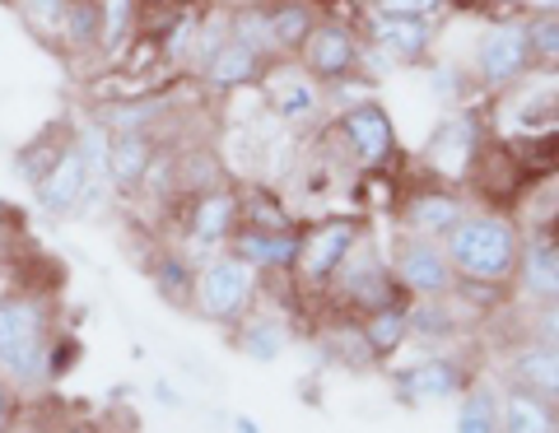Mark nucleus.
<instances>
[{"label":"nucleus","mask_w":559,"mask_h":433,"mask_svg":"<svg viewBox=\"0 0 559 433\" xmlns=\"http://www.w3.org/2000/svg\"><path fill=\"white\" fill-rule=\"evenodd\" d=\"M14 10L24 14V24L38 33L43 43H61V28H66V10L70 0H14Z\"/></svg>","instance_id":"473e14b6"},{"label":"nucleus","mask_w":559,"mask_h":433,"mask_svg":"<svg viewBox=\"0 0 559 433\" xmlns=\"http://www.w3.org/2000/svg\"><path fill=\"white\" fill-rule=\"evenodd\" d=\"M331 289L341 293V308L345 313H378V308H392V303H406L411 293L396 285V275H392V266L382 262V256L369 248V242H355V252L345 256V266H341V275L331 280Z\"/></svg>","instance_id":"39448f33"},{"label":"nucleus","mask_w":559,"mask_h":433,"mask_svg":"<svg viewBox=\"0 0 559 433\" xmlns=\"http://www.w3.org/2000/svg\"><path fill=\"white\" fill-rule=\"evenodd\" d=\"M47 433H98L94 420H61V424H51Z\"/></svg>","instance_id":"4c0bfd02"},{"label":"nucleus","mask_w":559,"mask_h":433,"mask_svg":"<svg viewBox=\"0 0 559 433\" xmlns=\"http://www.w3.org/2000/svg\"><path fill=\"white\" fill-rule=\"evenodd\" d=\"M261 75H266V57H261L257 47L238 43V38L219 43V47L201 61V80H205L215 94H229V89H242V84H257Z\"/></svg>","instance_id":"dca6fc26"},{"label":"nucleus","mask_w":559,"mask_h":433,"mask_svg":"<svg viewBox=\"0 0 559 433\" xmlns=\"http://www.w3.org/2000/svg\"><path fill=\"white\" fill-rule=\"evenodd\" d=\"M261 14H266V33H271V51H275V57H285V51L299 57L304 38L312 33V24H318V10H312L308 0H280V5L261 10Z\"/></svg>","instance_id":"393cba45"},{"label":"nucleus","mask_w":559,"mask_h":433,"mask_svg":"<svg viewBox=\"0 0 559 433\" xmlns=\"http://www.w3.org/2000/svg\"><path fill=\"white\" fill-rule=\"evenodd\" d=\"M234 433H261V429L248 420V414H238V420H234Z\"/></svg>","instance_id":"79ce46f5"},{"label":"nucleus","mask_w":559,"mask_h":433,"mask_svg":"<svg viewBox=\"0 0 559 433\" xmlns=\"http://www.w3.org/2000/svg\"><path fill=\"white\" fill-rule=\"evenodd\" d=\"M359 326H364V340H369L373 359H388V354H396L401 345L411 340V303L378 308V313H369Z\"/></svg>","instance_id":"bb28decb"},{"label":"nucleus","mask_w":559,"mask_h":433,"mask_svg":"<svg viewBox=\"0 0 559 433\" xmlns=\"http://www.w3.org/2000/svg\"><path fill=\"white\" fill-rule=\"evenodd\" d=\"M429 20H396V14H373V28H369V38L373 47L382 51L388 61L396 65H419L429 57Z\"/></svg>","instance_id":"a211bd4d"},{"label":"nucleus","mask_w":559,"mask_h":433,"mask_svg":"<svg viewBox=\"0 0 559 433\" xmlns=\"http://www.w3.org/2000/svg\"><path fill=\"white\" fill-rule=\"evenodd\" d=\"M448 0H373V14H396V20H433Z\"/></svg>","instance_id":"c9c22d12"},{"label":"nucleus","mask_w":559,"mask_h":433,"mask_svg":"<svg viewBox=\"0 0 559 433\" xmlns=\"http://www.w3.org/2000/svg\"><path fill=\"white\" fill-rule=\"evenodd\" d=\"M466 383L471 373L457 359H425L411 373H401V396L406 401H443V396H457Z\"/></svg>","instance_id":"412c9836"},{"label":"nucleus","mask_w":559,"mask_h":433,"mask_svg":"<svg viewBox=\"0 0 559 433\" xmlns=\"http://www.w3.org/2000/svg\"><path fill=\"white\" fill-rule=\"evenodd\" d=\"M261 293V275L234 252H215L210 262L197 266V285H191V313L215 322V326H234L238 317H248L257 308Z\"/></svg>","instance_id":"7ed1b4c3"},{"label":"nucleus","mask_w":559,"mask_h":433,"mask_svg":"<svg viewBox=\"0 0 559 433\" xmlns=\"http://www.w3.org/2000/svg\"><path fill=\"white\" fill-rule=\"evenodd\" d=\"M24 420V392H14L5 377H0V433H14Z\"/></svg>","instance_id":"e433bc0d"},{"label":"nucleus","mask_w":559,"mask_h":433,"mask_svg":"<svg viewBox=\"0 0 559 433\" xmlns=\"http://www.w3.org/2000/svg\"><path fill=\"white\" fill-rule=\"evenodd\" d=\"M70 141H75V131H70L66 121H61V127H43V131L33 135V141L20 149V172H24L28 182H38L43 172H47V168L66 154V145H70Z\"/></svg>","instance_id":"c85d7f7f"},{"label":"nucleus","mask_w":559,"mask_h":433,"mask_svg":"<svg viewBox=\"0 0 559 433\" xmlns=\"http://www.w3.org/2000/svg\"><path fill=\"white\" fill-rule=\"evenodd\" d=\"M527 340L532 345H559V299H546L532 308L527 317Z\"/></svg>","instance_id":"f704fd0d"},{"label":"nucleus","mask_w":559,"mask_h":433,"mask_svg":"<svg viewBox=\"0 0 559 433\" xmlns=\"http://www.w3.org/2000/svg\"><path fill=\"white\" fill-rule=\"evenodd\" d=\"M150 275H154V289H159L168 303L191 308V285H197V262H187L182 252H168V256H159V262L150 266Z\"/></svg>","instance_id":"c756f323"},{"label":"nucleus","mask_w":559,"mask_h":433,"mask_svg":"<svg viewBox=\"0 0 559 433\" xmlns=\"http://www.w3.org/2000/svg\"><path fill=\"white\" fill-rule=\"evenodd\" d=\"M159 154V141L150 131H117L108 145V187L117 196H135L145 187V172Z\"/></svg>","instance_id":"4468645a"},{"label":"nucleus","mask_w":559,"mask_h":433,"mask_svg":"<svg viewBox=\"0 0 559 433\" xmlns=\"http://www.w3.org/2000/svg\"><path fill=\"white\" fill-rule=\"evenodd\" d=\"M466 215V205L457 192H443V187H415L401 205V224H406V233H419V238H433L443 242L448 229Z\"/></svg>","instance_id":"ddd939ff"},{"label":"nucleus","mask_w":559,"mask_h":433,"mask_svg":"<svg viewBox=\"0 0 559 433\" xmlns=\"http://www.w3.org/2000/svg\"><path fill=\"white\" fill-rule=\"evenodd\" d=\"M234 350L252 363H275L289 350V326L271 313H248L234 322Z\"/></svg>","instance_id":"4be33fe9"},{"label":"nucleus","mask_w":559,"mask_h":433,"mask_svg":"<svg viewBox=\"0 0 559 433\" xmlns=\"http://www.w3.org/2000/svg\"><path fill=\"white\" fill-rule=\"evenodd\" d=\"M238 233V187H205L191 196L187 211V262L201 266V256L210 262L219 248H229V238Z\"/></svg>","instance_id":"0eeeda50"},{"label":"nucleus","mask_w":559,"mask_h":433,"mask_svg":"<svg viewBox=\"0 0 559 433\" xmlns=\"http://www.w3.org/2000/svg\"><path fill=\"white\" fill-rule=\"evenodd\" d=\"M489 201H513L522 187H527V172L518 168V159L509 154V145H495V149H480L476 168H471V178Z\"/></svg>","instance_id":"b1692460"},{"label":"nucleus","mask_w":559,"mask_h":433,"mask_svg":"<svg viewBox=\"0 0 559 433\" xmlns=\"http://www.w3.org/2000/svg\"><path fill=\"white\" fill-rule=\"evenodd\" d=\"M229 252L242 256L257 275H266V270H280V275H289L294 266V256H299V229H280V233H261V229H238L229 238Z\"/></svg>","instance_id":"f3484780"},{"label":"nucleus","mask_w":559,"mask_h":433,"mask_svg":"<svg viewBox=\"0 0 559 433\" xmlns=\"http://www.w3.org/2000/svg\"><path fill=\"white\" fill-rule=\"evenodd\" d=\"M98 433H121V429H103V424H98Z\"/></svg>","instance_id":"37998d69"},{"label":"nucleus","mask_w":559,"mask_h":433,"mask_svg":"<svg viewBox=\"0 0 559 433\" xmlns=\"http://www.w3.org/2000/svg\"><path fill=\"white\" fill-rule=\"evenodd\" d=\"M364 238L359 219H322V224H308V229H299V256H294L289 275L299 280L304 293H326L331 280L341 275L345 256L355 252V242Z\"/></svg>","instance_id":"20e7f679"},{"label":"nucleus","mask_w":559,"mask_h":433,"mask_svg":"<svg viewBox=\"0 0 559 433\" xmlns=\"http://www.w3.org/2000/svg\"><path fill=\"white\" fill-rule=\"evenodd\" d=\"M359 51H364V43H359V33L349 24L318 20V24H312V33L304 38V47H299V65L318 84H341V80L355 75Z\"/></svg>","instance_id":"9b49d317"},{"label":"nucleus","mask_w":559,"mask_h":433,"mask_svg":"<svg viewBox=\"0 0 559 433\" xmlns=\"http://www.w3.org/2000/svg\"><path fill=\"white\" fill-rule=\"evenodd\" d=\"M527 43H532V65L559 71V14H532L527 20Z\"/></svg>","instance_id":"72a5a7b5"},{"label":"nucleus","mask_w":559,"mask_h":433,"mask_svg":"<svg viewBox=\"0 0 559 433\" xmlns=\"http://www.w3.org/2000/svg\"><path fill=\"white\" fill-rule=\"evenodd\" d=\"M103 33V14L98 0H70L66 10V28H61V47L66 51H94Z\"/></svg>","instance_id":"2f4dec72"},{"label":"nucleus","mask_w":559,"mask_h":433,"mask_svg":"<svg viewBox=\"0 0 559 433\" xmlns=\"http://www.w3.org/2000/svg\"><path fill=\"white\" fill-rule=\"evenodd\" d=\"M532 14H559V0H522Z\"/></svg>","instance_id":"58836bf2"},{"label":"nucleus","mask_w":559,"mask_h":433,"mask_svg":"<svg viewBox=\"0 0 559 433\" xmlns=\"http://www.w3.org/2000/svg\"><path fill=\"white\" fill-rule=\"evenodd\" d=\"M480 149H485L480 117L471 112V108H462V112H452L448 121H439V131L429 135L425 164H429L433 178H443V182H466L471 168H476V159H480Z\"/></svg>","instance_id":"6e6552de"},{"label":"nucleus","mask_w":559,"mask_h":433,"mask_svg":"<svg viewBox=\"0 0 559 433\" xmlns=\"http://www.w3.org/2000/svg\"><path fill=\"white\" fill-rule=\"evenodd\" d=\"M135 0H98V14H103V33H98V51L117 57L127 43H135Z\"/></svg>","instance_id":"7c9ffc66"},{"label":"nucleus","mask_w":559,"mask_h":433,"mask_svg":"<svg viewBox=\"0 0 559 433\" xmlns=\"http://www.w3.org/2000/svg\"><path fill=\"white\" fill-rule=\"evenodd\" d=\"M266 80V98H271V112L275 121L285 127H299V121H312L322 108V94H318V80L308 71H294V65H280V71L261 75Z\"/></svg>","instance_id":"2eb2a0df"},{"label":"nucleus","mask_w":559,"mask_h":433,"mask_svg":"<svg viewBox=\"0 0 559 433\" xmlns=\"http://www.w3.org/2000/svg\"><path fill=\"white\" fill-rule=\"evenodd\" d=\"M532 71L527 20H499L476 47V75L485 89H513Z\"/></svg>","instance_id":"1a4fd4ad"},{"label":"nucleus","mask_w":559,"mask_h":433,"mask_svg":"<svg viewBox=\"0 0 559 433\" xmlns=\"http://www.w3.org/2000/svg\"><path fill=\"white\" fill-rule=\"evenodd\" d=\"M33 196H38L47 215H80L84 205H90V168H84V154L75 149V141L33 182Z\"/></svg>","instance_id":"f8f14e48"},{"label":"nucleus","mask_w":559,"mask_h":433,"mask_svg":"<svg viewBox=\"0 0 559 433\" xmlns=\"http://www.w3.org/2000/svg\"><path fill=\"white\" fill-rule=\"evenodd\" d=\"M238 229L280 233V229H299V219L285 211V201L271 187H238Z\"/></svg>","instance_id":"a878e982"},{"label":"nucleus","mask_w":559,"mask_h":433,"mask_svg":"<svg viewBox=\"0 0 559 433\" xmlns=\"http://www.w3.org/2000/svg\"><path fill=\"white\" fill-rule=\"evenodd\" d=\"M499 433H559V406L509 383L499 392Z\"/></svg>","instance_id":"aec40b11"},{"label":"nucleus","mask_w":559,"mask_h":433,"mask_svg":"<svg viewBox=\"0 0 559 433\" xmlns=\"http://www.w3.org/2000/svg\"><path fill=\"white\" fill-rule=\"evenodd\" d=\"M392 275L396 285L415 293V299H448L452 285H457V270H452L443 242L419 238V233H401L392 248Z\"/></svg>","instance_id":"423d86ee"},{"label":"nucleus","mask_w":559,"mask_h":433,"mask_svg":"<svg viewBox=\"0 0 559 433\" xmlns=\"http://www.w3.org/2000/svg\"><path fill=\"white\" fill-rule=\"evenodd\" d=\"M443 252L457 280H480V285H513L518 262H522V233L509 215L499 211H476L462 215L443 238Z\"/></svg>","instance_id":"f03ea898"},{"label":"nucleus","mask_w":559,"mask_h":433,"mask_svg":"<svg viewBox=\"0 0 559 433\" xmlns=\"http://www.w3.org/2000/svg\"><path fill=\"white\" fill-rule=\"evenodd\" d=\"M513 280L522 289V299H532V303L559 299V233L536 238L532 248L522 242V262H518Z\"/></svg>","instance_id":"6ab92c4d"},{"label":"nucleus","mask_w":559,"mask_h":433,"mask_svg":"<svg viewBox=\"0 0 559 433\" xmlns=\"http://www.w3.org/2000/svg\"><path fill=\"white\" fill-rule=\"evenodd\" d=\"M452 433H499V392L489 383H466Z\"/></svg>","instance_id":"cd10ccee"},{"label":"nucleus","mask_w":559,"mask_h":433,"mask_svg":"<svg viewBox=\"0 0 559 433\" xmlns=\"http://www.w3.org/2000/svg\"><path fill=\"white\" fill-rule=\"evenodd\" d=\"M135 5H140V10H168V14H173V10L182 5V0H135Z\"/></svg>","instance_id":"ea45409f"},{"label":"nucleus","mask_w":559,"mask_h":433,"mask_svg":"<svg viewBox=\"0 0 559 433\" xmlns=\"http://www.w3.org/2000/svg\"><path fill=\"white\" fill-rule=\"evenodd\" d=\"M341 135H345V145H349V159H355L364 172H382V168H392L396 164V127H392V117L378 108V103L369 98H359V103H349V108L341 112Z\"/></svg>","instance_id":"9d476101"},{"label":"nucleus","mask_w":559,"mask_h":433,"mask_svg":"<svg viewBox=\"0 0 559 433\" xmlns=\"http://www.w3.org/2000/svg\"><path fill=\"white\" fill-rule=\"evenodd\" d=\"M154 396H159V401H168V406H178V392H173L168 383H154Z\"/></svg>","instance_id":"a19ab883"},{"label":"nucleus","mask_w":559,"mask_h":433,"mask_svg":"<svg viewBox=\"0 0 559 433\" xmlns=\"http://www.w3.org/2000/svg\"><path fill=\"white\" fill-rule=\"evenodd\" d=\"M509 383L527 387V392L559 406V345H532L527 340L509 363Z\"/></svg>","instance_id":"5701e85b"},{"label":"nucleus","mask_w":559,"mask_h":433,"mask_svg":"<svg viewBox=\"0 0 559 433\" xmlns=\"http://www.w3.org/2000/svg\"><path fill=\"white\" fill-rule=\"evenodd\" d=\"M57 317L51 303L33 289L0 293V377L14 392L47 387V354L57 340Z\"/></svg>","instance_id":"f257e3e1"}]
</instances>
